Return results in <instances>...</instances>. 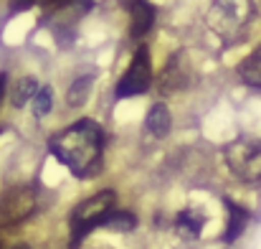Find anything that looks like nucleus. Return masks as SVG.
Returning a JSON list of instances; mask_svg holds the SVG:
<instances>
[{
	"mask_svg": "<svg viewBox=\"0 0 261 249\" xmlns=\"http://www.w3.org/2000/svg\"><path fill=\"white\" fill-rule=\"evenodd\" d=\"M13 249H31V247H28V244H15Z\"/></svg>",
	"mask_w": 261,
	"mask_h": 249,
	"instance_id": "21",
	"label": "nucleus"
},
{
	"mask_svg": "<svg viewBox=\"0 0 261 249\" xmlns=\"http://www.w3.org/2000/svg\"><path fill=\"white\" fill-rule=\"evenodd\" d=\"M5 84H8V74L0 72V102H3V97H5Z\"/></svg>",
	"mask_w": 261,
	"mask_h": 249,
	"instance_id": "18",
	"label": "nucleus"
},
{
	"mask_svg": "<svg viewBox=\"0 0 261 249\" xmlns=\"http://www.w3.org/2000/svg\"><path fill=\"white\" fill-rule=\"evenodd\" d=\"M114 201H117V193H114V191H99V193L84 198V201L71 211L69 229H71V242H74V244H79L94 229L107 227V221H109V216H112V209H114Z\"/></svg>",
	"mask_w": 261,
	"mask_h": 249,
	"instance_id": "2",
	"label": "nucleus"
},
{
	"mask_svg": "<svg viewBox=\"0 0 261 249\" xmlns=\"http://www.w3.org/2000/svg\"><path fill=\"white\" fill-rule=\"evenodd\" d=\"M31 5H36V0H10V13H20Z\"/></svg>",
	"mask_w": 261,
	"mask_h": 249,
	"instance_id": "17",
	"label": "nucleus"
},
{
	"mask_svg": "<svg viewBox=\"0 0 261 249\" xmlns=\"http://www.w3.org/2000/svg\"><path fill=\"white\" fill-rule=\"evenodd\" d=\"M190 82V74H188V66H185V56L182 51H175L173 59L165 64L163 74H160V94H173V92H180L185 89Z\"/></svg>",
	"mask_w": 261,
	"mask_h": 249,
	"instance_id": "7",
	"label": "nucleus"
},
{
	"mask_svg": "<svg viewBox=\"0 0 261 249\" xmlns=\"http://www.w3.org/2000/svg\"><path fill=\"white\" fill-rule=\"evenodd\" d=\"M152 84V59H150V49L140 46L132 56L129 69L122 74V79L117 84V99H129V97H140L150 89Z\"/></svg>",
	"mask_w": 261,
	"mask_h": 249,
	"instance_id": "5",
	"label": "nucleus"
},
{
	"mask_svg": "<svg viewBox=\"0 0 261 249\" xmlns=\"http://www.w3.org/2000/svg\"><path fill=\"white\" fill-rule=\"evenodd\" d=\"M226 166L231 173L246 183H259L261 180V143L251 138H239L231 145L223 148Z\"/></svg>",
	"mask_w": 261,
	"mask_h": 249,
	"instance_id": "4",
	"label": "nucleus"
},
{
	"mask_svg": "<svg viewBox=\"0 0 261 249\" xmlns=\"http://www.w3.org/2000/svg\"><path fill=\"white\" fill-rule=\"evenodd\" d=\"M51 107H54V89H51V86H41V92H38L36 99H33V112H36V117H46V115L51 112Z\"/></svg>",
	"mask_w": 261,
	"mask_h": 249,
	"instance_id": "15",
	"label": "nucleus"
},
{
	"mask_svg": "<svg viewBox=\"0 0 261 249\" xmlns=\"http://www.w3.org/2000/svg\"><path fill=\"white\" fill-rule=\"evenodd\" d=\"M155 15H158V10H155V5L150 0H129V18H132L129 31H132V36L142 38L152 28Z\"/></svg>",
	"mask_w": 261,
	"mask_h": 249,
	"instance_id": "8",
	"label": "nucleus"
},
{
	"mask_svg": "<svg viewBox=\"0 0 261 249\" xmlns=\"http://www.w3.org/2000/svg\"><path fill=\"white\" fill-rule=\"evenodd\" d=\"M51 155L76 178H94L104 166V132L94 120H79L48 140Z\"/></svg>",
	"mask_w": 261,
	"mask_h": 249,
	"instance_id": "1",
	"label": "nucleus"
},
{
	"mask_svg": "<svg viewBox=\"0 0 261 249\" xmlns=\"http://www.w3.org/2000/svg\"><path fill=\"white\" fill-rule=\"evenodd\" d=\"M0 249H3V244H0Z\"/></svg>",
	"mask_w": 261,
	"mask_h": 249,
	"instance_id": "22",
	"label": "nucleus"
},
{
	"mask_svg": "<svg viewBox=\"0 0 261 249\" xmlns=\"http://www.w3.org/2000/svg\"><path fill=\"white\" fill-rule=\"evenodd\" d=\"M38 92H41V89H38V84H36L33 77H23V79L15 82L13 92H10V104H13V107H25L31 99H36Z\"/></svg>",
	"mask_w": 261,
	"mask_h": 249,
	"instance_id": "13",
	"label": "nucleus"
},
{
	"mask_svg": "<svg viewBox=\"0 0 261 249\" xmlns=\"http://www.w3.org/2000/svg\"><path fill=\"white\" fill-rule=\"evenodd\" d=\"M203 224H205V216L198 209H182L175 219V232L182 239H198L203 232Z\"/></svg>",
	"mask_w": 261,
	"mask_h": 249,
	"instance_id": "11",
	"label": "nucleus"
},
{
	"mask_svg": "<svg viewBox=\"0 0 261 249\" xmlns=\"http://www.w3.org/2000/svg\"><path fill=\"white\" fill-rule=\"evenodd\" d=\"M87 249H109V247H104V244H91V247H87Z\"/></svg>",
	"mask_w": 261,
	"mask_h": 249,
	"instance_id": "20",
	"label": "nucleus"
},
{
	"mask_svg": "<svg viewBox=\"0 0 261 249\" xmlns=\"http://www.w3.org/2000/svg\"><path fill=\"white\" fill-rule=\"evenodd\" d=\"M91 86H94V77L87 74V77H79L76 82L69 86V94H66V102L71 107H84L89 102V94H91Z\"/></svg>",
	"mask_w": 261,
	"mask_h": 249,
	"instance_id": "14",
	"label": "nucleus"
},
{
	"mask_svg": "<svg viewBox=\"0 0 261 249\" xmlns=\"http://www.w3.org/2000/svg\"><path fill=\"white\" fill-rule=\"evenodd\" d=\"M41 5H61V3H74V0H36Z\"/></svg>",
	"mask_w": 261,
	"mask_h": 249,
	"instance_id": "19",
	"label": "nucleus"
},
{
	"mask_svg": "<svg viewBox=\"0 0 261 249\" xmlns=\"http://www.w3.org/2000/svg\"><path fill=\"white\" fill-rule=\"evenodd\" d=\"M170 127H173V117H170L168 104L155 102V104L150 107L147 117H145V130H147L150 135H155V138H165V135L170 132Z\"/></svg>",
	"mask_w": 261,
	"mask_h": 249,
	"instance_id": "10",
	"label": "nucleus"
},
{
	"mask_svg": "<svg viewBox=\"0 0 261 249\" xmlns=\"http://www.w3.org/2000/svg\"><path fill=\"white\" fill-rule=\"evenodd\" d=\"M254 0H213L211 13H208V26L228 38L233 33H239L246 23H251L254 18Z\"/></svg>",
	"mask_w": 261,
	"mask_h": 249,
	"instance_id": "3",
	"label": "nucleus"
},
{
	"mask_svg": "<svg viewBox=\"0 0 261 249\" xmlns=\"http://www.w3.org/2000/svg\"><path fill=\"white\" fill-rule=\"evenodd\" d=\"M36 211V191L31 186H13L0 193V227H15Z\"/></svg>",
	"mask_w": 261,
	"mask_h": 249,
	"instance_id": "6",
	"label": "nucleus"
},
{
	"mask_svg": "<svg viewBox=\"0 0 261 249\" xmlns=\"http://www.w3.org/2000/svg\"><path fill=\"white\" fill-rule=\"evenodd\" d=\"M226 203V211H228V221H226V232H223V242H236L241 234H244V229L249 227V219H251V214L244 209V206H239L236 201H231V198H226L223 201Z\"/></svg>",
	"mask_w": 261,
	"mask_h": 249,
	"instance_id": "9",
	"label": "nucleus"
},
{
	"mask_svg": "<svg viewBox=\"0 0 261 249\" xmlns=\"http://www.w3.org/2000/svg\"><path fill=\"white\" fill-rule=\"evenodd\" d=\"M135 224H137V219H135L132 214H127V211H112V216H109V221H107V227H109V229H117V232L135 229Z\"/></svg>",
	"mask_w": 261,
	"mask_h": 249,
	"instance_id": "16",
	"label": "nucleus"
},
{
	"mask_svg": "<svg viewBox=\"0 0 261 249\" xmlns=\"http://www.w3.org/2000/svg\"><path fill=\"white\" fill-rule=\"evenodd\" d=\"M239 74H241L244 84H249L254 89H261V46L239 64Z\"/></svg>",
	"mask_w": 261,
	"mask_h": 249,
	"instance_id": "12",
	"label": "nucleus"
}]
</instances>
